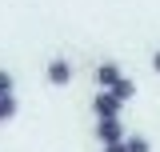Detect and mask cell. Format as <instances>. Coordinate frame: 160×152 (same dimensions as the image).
<instances>
[{"mask_svg": "<svg viewBox=\"0 0 160 152\" xmlns=\"http://www.w3.org/2000/svg\"><path fill=\"white\" fill-rule=\"evenodd\" d=\"M96 140L108 148V144H124V128H120V120H100L96 124Z\"/></svg>", "mask_w": 160, "mask_h": 152, "instance_id": "cell-1", "label": "cell"}, {"mask_svg": "<svg viewBox=\"0 0 160 152\" xmlns=\"http://www.w3.org/2000/svg\"><path fill=\"white\" fill-rule=\"evenodd\" d=\"M92 112H96L100 120H116V116H120V100L112 92H100L96 100H92Z\"/></svg>", "mask_w": 160, "mask_h": 152, "instance_id": "cell-2", "label": "cell"}, {"mask_svg": "<svg viewBox=\"0 0 160 152\" xmlns=\"http://www.w3.org/2000/svg\"><path fill=\"white\" fill-rule=\"evenodd\" d=\"M96 80H100V92H112L124 76H120V68L112 64V60H104V64H96Z\"/></svg>", "mask_w": 160, "mask_h": 152, "instance_id": "cell-3", "label": "cell"}, {"mask_svg": "<svg viewBox=\"0 0 160 152\" xmlns=\"http://www.w3.org/2000/svg\"><path fill=\"white\" fill-rule=\"evenodd\" d=\"M68 80H72V64H68V60H52V64H48V84L64 88Z\"/></svg>", "mask_w": 160, "mask_h": 152, "instance_id": "cell-4", "label": "cell"}, {"mask_svg": "<svg viewBox=\"0 0 160 152\" xmlns=\"http://www.w3.org/2000/svg\"><path fill=\"white\" fill-rule=\"evenodd\" d=\"M16 116V96H0V124H8Z\"/></svg>", "mask_w": 160, "mask_h": 152, "instance_id": "cell-5", "label": "cell"}, {"mask_svg": "<svg viewBox=\"0 0 160 152\" xmlns=\"http://www.w3.org/2000/svg\"><path fill=\"white\" fill-rule=\"evenodd\" d=\"M112 96H116L120 104H124V100H132V96H136V84H132V80H120L116 88H112Z\"/></svg>", "mask_w": 160, "mask_h": 152, "instance_id": "cell-6", "label": "cell"}, {"mask_svg": "<svg viewBox=\"0 0 160 152\" xmlns=\"http://www.w3.org/2000/svg\"><path fill=\"white\" fill-rule=\"evenodd\" d=\"M124 148H128V152H152V144H148L144 136H128V140H124Z\"/></svg>", "mask_w": 160, "mask_h": 152, "instance_id": "cell-7", "label": "cell"}, {"mask_svg": "<svg viewBox=\"0 0 160 152\" xmlns=\"http://www.w3.org/2000/svg\"><path fill=\"white\" fill-rule=\"evenodd\" d=\"M0 96H12V76L0 68Z\"/></svg>", "mask_w": 160, "mask_h": 152, "instance_id": "cell-8", "label": "cell"}, {"mask_svg": "<svg viewBox=\"0 0 160 152\" xmlns=\"http://www.w3.org/2000/svg\"><path fill=\"white\" fill-rule=\"evenodd\" d=\"M104 152H128V148H124V144H108Z\"/></svg>", "mask_w": 160, "mask_h": 152, "instance_id": "cell-9", "label": "cell"}, {"mask_svg": "<svg viewBox=\"0 0 160 152\" xmlns=\"http://www.w3.org/2000/svg\"><path fill=\"white\" fill-rule=\"evenodd\" d=\"M152 68H156V72H160V52H156V56H152Z\"/></svg>", "mask_w": 160, "mask_h": 152, "instance_id": "cell-10", "label": "cell"}]
</instances>
